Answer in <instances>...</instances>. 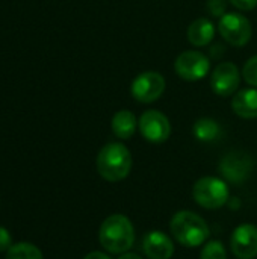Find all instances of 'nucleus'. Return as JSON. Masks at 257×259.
<instances>
[{
	"instance_id": "nucleus-15",
	"label": "nucleus",
	"mask_w": 257,
	"mask_h": 259,
	"mask_svg": "<svg viewBox=\"0 0 257 259\" xmlns=\"http://www.w3.org/2000/svg\"><path fill=\"white\" fill-rule=\"evenodd\" d=\"M136 126H138L136 117L129 109L118 111L112 117V121H111L112 132L120 140H129V138H132L133 134H135V131H136Z\"/></svg>"
},
{
	"instance_id": "nucleus-4",
	"label": "nucleus",
	"mask_w": 257,
	"mask_h": 259,
	"mask_svg": "<svg viewBox=\"0 0 257 259\" xmlns=\"http://www.w3.org/2000/svg\"><path fill=\"white\" fill-rule=\"evenodd\" d=\"M192 197L204 209H218L229 202L230 191L227 184L215 176L200 178L192 188Z\"/></svg>"
},
{
	"instance_id": "nucleus-17",
	"label": "nucleus",
	"mask_w": 257,
	"mask_h": 259,
	"mask_svg": "<svg viewBox=\"0 0 257 259\" xmlns=\"http://www.w3.org/2000/svg\"><path fill=\"white\" fill-rule=\"evenodd\" d=\"M6 259H44V256L35 244L18 243L9 247Z\"/></svg>"
},
{
	"instance_id": "nucleus-18",
	"label": "nucleus",
	"mask_w": 257,
	"mask_h": 259,
	"mask_svg": "<svg viewBox=\"0 0 257 259\" xmlns=\"http://www.w3.org/2000/svg\"><path fill=\"white\" fill-rule=\"evenodd\" d=\"M200 259H227V252L224 249V244L220 241H209L204 244Z\"/></svg>"
},
{
	"instance_id": "nucleus-2",
	"label": "nucleus",
	"mask_w": 257,
	"mask_h": 259,
	"mask_svg": "<svg viewBox=\"0 0 257 259\" xmlns=\"http://www.w3.org/2000/svg\"><path fill=\"white\" fill-rule=\"evenodd\" d=\"M97 171L108 182H120L126 179L132 170L133 159L130 150L121 143H109L101 147L97 155Z\"/></svg>"
},
{
	"instance_id": "nucleus-23",
	"label": "nucleus",
	"mask_w": 257,
	"mask_h": 259,
	"mask_svg": "<svg viewBox=\"0 0 257 259\" xmlns=\"http://www.w3.org/2000/svg\"><path fill=\"white\" fill-rule=\"evenodd\" d=\"M118 259H142L138 253H133V252H126V253H121V256Z\"/></svg>"
},
{
	"instance_id": "nucleus-16",
	"label": "nucleus",
	"mask_w": 257,
	"mask_h": 259,
	"mask_svg": "<svg viewBox=\"0 0 257 259\" xmlns=\"http://www.w3.org/2000/svg\"><path fill=\"white\" fill-rule=\"evenodd\" d=\"M192 134L201 143H212L221 135V126L214 118H200L194 123Z\"/></svg>"
},
{
	"instance_id": "nucleus-9",
	"label": "nucleus",
	"mask_w": 257,
	"mask_h": 259,
	"mask_svg": "<svg viewBox=\"0 0 257 259\" xmlns=\"http://www.w3.org/2000/svg\"><path fill=\"white\" fill-rule=\"evenodd\" d=\"M241 71L233 62H221L211 76V87L220 97H230L241 85Z\"/></svg>"
},
{
	"instance_id": "nucleus-7",
	"label": "nucleus",
	"mask_w": 257,
	"mask_h": 259,
	"mask_svg": "<svg viewBox=\"0 0 257 259\" xmlns=\"http://www.w3.org/2000/svg\"><path fill=\"white\" fill-rule=\"evenodd\" d=\"M165 77L158 71L139 73L130 87V93L139 103H153L165 91Z\"/></svg>"
},
{
	"instance_id": "nucleus-12",
	"label": "nucleus",
	"mask_w": 257,
	"mask_h": 259,
	"mask_svg": "<svg viewBox=\"0 0 257 259\" xmlns=\"http://www.w3.org/2000/svg\"><path fill=\"white\" fill-rule=\"evenodd\" d=\"M142 249L148 259H170L174 255V244L171 238L159 231H153L144 237Z\"/></svg>"
},
{
	"instance_id": "nucleus-19",
	"label": "nucleus",
	"mask_w": 257,
	"mask_h": 259,
	"mask_svg": "<svg viewBox=\"0 0 257 259\" xmlns=\"http://www.w3.org/2000/svg\"><path fill=\"white\" fill-rule=\"evenodd\" d=\"M242 77L248 85H251L253 88H257V55L251 56L245 62V65L242 68Z\"/></svg>"
},
{
	"instance_id": "nucleus-21",
	"label": "nucleus",
	"mask_w": 257,
	"mask_h": 259,
	"mask_svg": "<svg viewBox=\"0 0 257 259\" xmlns=\"http://www.w3.org/2000/svg\"><path fill=\"white\" fill-rule=\"evenodd\" d=\"M11 246V234L8 232V229L0 226V252L9 250Z\"/></svg>"
},
{
	"instance_id": "nucleus-13",
	"label": "nucleus",
	"mask_w": 257,
	"mask_h": 259,
	"mask_svg": "<svg viewBox=\"0 0 257 259\" xmlns=\"http://www.w3.org/2000/svg\"><path fill=\"white\" fill-rule=\"evenodd\" d=\"M232 109L241 118H257V88L241 90L232 99Z\"/></svg>"
},
{
	"instance_id": "nucleus-8",
	"label": "nucleus",
	"mask_w": 257,
	"mask_h": 259,
	"mask_svg": "<svg viewBox=\"0 0 257 259\" xmlns=\"http://www.w3.org/2000/svg\"><path fill=\"white\" fill-rule=\"evenodd\" d=\"M139 131L141 135L153 144L165 143L171 135V123L165 114L156 109L145 111L139 118Z\"/></svg>"
},
{
	"instance_id": "nucleus-11",
	"label": "nucleus",
	"mask_w": 257,
	"mask_h": 259,
	"mask_svg": "<svg viewBox=\"0 0 257 259\" xmlns=\"http://www.w3.org/2000/svg\"><path fill=\"white\" fill-rule=\"evenodd\" d=\"M230 247L238 259H254L257 256V228L251 223L238 226L230 240Z\"/></svg>"
},
{
	"instance_id": "nucleus-3",
	"label": "nucleus",
	"mask_w": 257,
	"mask_h": 259,
	"mask_svg": "<svg viewBox=\"0 0 257 259\" xmlns=\"http://www.w3.org/2000/svg\"><path fill=\"white\" fill-rule=\"evenodd\" d=\"M170 231L174 240L188 249L204 244L211 234L206 220L192 211L176 212L170 222Z\"/></svg>"
},
{
	"instance_id": "nucleus-20",
	"label": "nucleus",
	"mask_w": 257,
	"mask_h": 259,
	"mask_svg": "<svg viewBox=\"0 0 257 259\" xmlns=\"http://www.w3.org/2000/svg\"><path fill=\"white\" fill-rule=\"evenodd\" d=\"M239 11H253L257 6V0H229Z\"/></svg>"
},
{
	"instance_id": "nucleus-10",
	"label": "nucleus",
	"mask_w": 257,
	"mask_h": 259,
	"mask_svg": "<svg viewBox=\"0 0 257 259\" xmlns=\"http://www.w3.org/2000/svg\"><path fill=\"white\" fill-rule=\"evenodd\" d=\"M253 167L254 162L250 155L242 152H230L221 159L220 171L227 181L233 184H241L250 178Z\"/></svg>"
},
{
	"instance_id": "nucleus-5",
	"label": "nucleus",
	"mask_w": 257,
	"mask_h": 259,
	"mask_svg": "<svg viewBox=\"0 0 257 259\" xmlns=\"http://www.w3.org/2000/svg\"><path fill=\"white\" fill-rule=\"evenodd\" d=\"M218 30L221 36L233 47H242L248 44L253 35L250 20L239 12L223 14L218 23Z\"/></svg>"
},
{
	"instance_id": "nucleus-14",
	"label": "nucleus",
	"mask_w": 257,
	"mask_h": 259,
	"mask_svg": "<svg viewBox=\"0 0 257 259\" xmlns=\"http://www.w3.org/2000/svg\"><path fill=\"white\" fill-rule=\"evenodd\" d=\"M215 24L208 18H197L188 27V39L195 47L208 46L215 36Z\"/></svg>"
},
{
	"instance_id": "nucleus-22",
	"label": "nucleus",
	"mask_w": 257,
	"mask_h": 259,
	"mask_svg": "<svg viewBox=\"0 0 257 259\" xmlns=\"http://www.w3.org/2000/svg\"><path fill=\"white\" fill-rule=\"evenodd\" d=\"M83 259H111L106 253H103V252H91V253H88L86 256Z\"/></svg>"
},
{
	"instance_id": "nucleus-1",
	"label": "nucleus",
	"mask_w": 257,
	"mask_h": 259,
	"mask_svg": "<svg viewBox=\"0 0 257 259\" xmlns=\"http://www.w3.org/2000/svg\"><path fill=\"white\" fill-rule=\"evenodd\" d=\"M98 241L101 247L114 255L126 253L135 243V228L123 214L109 215L100 226Z\"/></svg>"
},
{
	"instance_id": "nucleus-6",
	"label": "nucleus",
	"mask_w": 257,
	"mask_h": 259,
	"mask_svg": "<svg viewBox=\"0 0 257 259\" xmlns=\"http://www.w3.org/2000/svg\"><path fill=\"white\" fill-rule=\"evenodd\" d=\"M174 70L180 79L195 82L208 76L211 70V61L204 53L198 50H186L177 56Z\"/></svg>"
}]
</instances>
